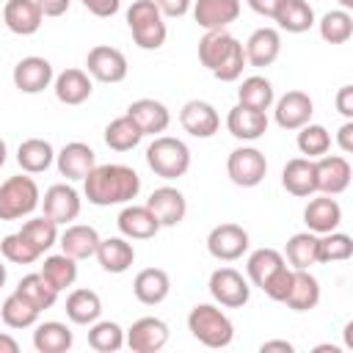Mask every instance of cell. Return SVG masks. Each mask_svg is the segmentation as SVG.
Masks as SVG:
<instances>
[{"instance_id":"44dd1931","label":"cell","mask_w":353,"mask_h":353,"mask_svg":"<svg viewBox=\"0 0 353 353\" xmlns=\"http://www.w3.org/2000/svg\"><path fill=\"white\" fill-rule=\"evenodd\" d=\"M243 52H245V63H248V66L265 69V66H270V63L279 58V52H281V33H279L276 28H256V30L248 36Z\"/></svg>"},{"instance_id":"83f0119b","label":"cell","mask_w":353,"mask_h":353,"mask_svg":"<svg viewBox=\"0 0 353 353\" xmlns=\"http://www.w3.org/2000/svg\"><path fill=\"white\" fill-rule=\"evenodd\" d=\"M171 292V279L163 268H143L138 270V276L132 279V295L143 303V306H157L168 298Z\"/></svg>"},{"instance_id":"c3c4849f","label":"cell","mask_w":353,"mask_h":353,"mask_svg":"<svg viewBox=\"0 0 353 353\" xmlns=\"http://www.w3.org/2000/svg\"><path fill=\"white\" fill-rule=\"evenodd\" d=\"M0 254H3V259L14 262V265H33V262L41 256L39 248H36L22 232L6 234V237L0 240Z\"/></svg>"},{"instance_id":"7a4b0ae2","label":"cell","mask_w":353,"mask_h":353,"mask_svg":"<svg viewBox=\"0 0 353 353\" xmlns=\"http://www.w3.org/2000/svg\"><path fill=\"white\" fill-rule=\"evenodd\" d=\"M188 331L196 342H201L204 347H212V350L229 347L234 339V323L215 303H196L188 314Z\"/></svg>"},{"instance_id":"11a10c76","label":"cell","mask_w":353,"mask_h":353,"mask_svg":"<svg viewBox=\"0 0 353 353\" xmlns=\"http://www.w3.org/2000/svg\"><path fill=\"white\" fill-rule=\"evenodd\" d=\"M36 6L41 8L44 17H63L72 6V0H36Z\"/></svg>"},{"instance_id":"836d02e7","label":"cell","mask_w":353,"mask_h":353,"mask_svg":"<svg viewBox=\"0 0 353 353\" xmlns=\"http://www.w3.org/2000/svg\"><path fill=\"white\" fill-rule=\"evenodd\" d=\"M72 345H74V336H72V331H69L66 323H58V320L36 323L33 347L39 353H66Z\"/></svg>"},{"instance_id":"d6a6232c","label":"cell","mask_w":353,"mask_h":353,"mask_svg":"<svg viewBox=\"0 0 353 353\" xmlns=\"http://www.w3.org/2000/svg\"><path fill=\"white\" fill-rule=\"evenodd\" d=\"M102 314V298L94 290L77 287L66 295V317L74 325H91L94 320H99Z\"/></svg>"},{"instance_id":"d590c367","label":"cell","mask_w":353,"mask_h":353,"mask_svg":"<svg viewBox=\"0 0 353 353\" xmlns=\"http://www.w3.org/2000/svg\"><path fill=\"white\" fill-rule=\"evenodd\" d=\"M281 30L287 33H306L317 19H314V8L309 6V0H281L276 17Z\"/></svg>"},{"instance_id":"8fae6325","label":"cell","mask_w":353,"mask_h":353,"mask_svg":"<svg viewBox=\"0 0 353 353\" xmlns=\"http://www.w3.org/2000/svg\"><path fill=\"white\" fill-rule=\"evenodd\" d=\"M350 176H353V168H350V160L345 154H323V157L314 160V185H317V193L339 196V193L347 190Z\"/></svg>"},{"instance_id":"8992f818","label":"cell","mask_w":353,"mask_h":353,"mask_svg":"<svg viewBox=\"0 0 353 353\" xmlns=\"http://www.w3.org/2000/svg\"><path fill=\"white\" fill-rule=\"evenodd\" d=\"M210 295H212V301L218 303V306H226V309H240V306H245L248 303V298H251V284H248V279L240 273V270H234V268H215L212 273H210Z\"/></svg>"},{"instance_id":"9c48e42d","label":"cell","mask_w":353,"mask_h":353,"mask_svg":"<svg viewBox=\"0 0 353 353\" xmlns=\"http://www.w3.org/2000/svg\"><path fill=\"white\" fill-rule=\"evenodd\" d=\"M251 245L248 232L240 223H218L207 234V251L218 262H234L240 259Z\"/></svg>"},{"instance_id":"7bdbcfd3","label":"cell","mask_w":353,"mask_h":353,"mask_svg":"<svg viewBox=\"0 0 353 353\" xmlns=\"http://www.w3.org/2000/svg\"><path fill=\"white\" fill-rule=\"evenodd\" d=\"M317 30H320V39L328 41V44H345L350 41L353 36V17L350 11L345 8H334V11H325L320 17V22H314Z\"/></svg>"},{"instance_id":"8d00e7d4","label":"cell","mask_w":353,"mask_h":353,"mask_svg":"<svg viewBox=\"0 0 353 353\" xmlns=\"http://www.w3.org/2000/svg\"><path fill=\"white\" fill-rule=\"evenodd\" d=\"M237 102L245 105V108H254V110H270L273 102H276V91H273V83L262 74H251L240 83L237 88Z\"/></svg>"},{"instance_id":"6125c7cd","label":"cell","mask_w":353,"mask_h":353,"mask_svg":"<svg viewBox=\"0 0 353 353\" xmlns=\"http://www.w3.org/2000/svg\"><path fill=\"white\" fill-rule=\"evenodd\" d=\"M6 284V265H3V259H0V287Z\"/></svg>"},{"instance_id":"7402d4cb","label":"cell","mask_w":353,"mask_h":353,"mask_svg":"<svg viewBox=\"0 0 353 353\" xmlns=\"http://www.w3.org/2000/svg\"><path fill=\"white\" fill-rule=\"evenodd\" d=\"M127 116L138 124V130H141L143 135H163V132L168 130V124H171L168 108H165L160 99H149V97L130 102Z\"/></svg>"},{"instance_id":"f907efd6","label":"cell","mask_w":353,"mask_h":353,"mask_svg":"<svg viewBox=\"0 0 353 353\" xmlns=\"http://www.w3.org/2000/svg\"><path fill=\"white\" fill-rule=\"evenodd\" d=\"M80 3H83V8L88 14H94L99 19H108L121 8V0H80Z\"/></svg>"},{"instance_id":"ba28073f","label":"cell","mask_w":353,"mask_h":353,"mask_svg":"<svg viewBox=\"0 0 353 353\" xmlns=\"http://www.w3.org/2000/svg\"><path fill=\"white\" fill-rule=\"evenodd\" d=\"M85 72L91 74V80H99V83H110V85L121 83L127 77V72H130L127 55L119 47L97 44L85 55Z\"/></svg>"},{"instance_id":"4fadbf2b","label":"cell","mask_w":353,"mask_h":353,"mask_svg":"<svg viewBox=\"0 0 353 353\" xmlns=\"http://www.w3.org/2000/svg\"><path fill=\"white\" fill-rule=\"evenodd\" d=\"M11 80H14V88L22 91V94H41L44 88L52 85L55 72H52V63L47 58L28 55V58L17 61V66L11 72Z\"/></svg>"},{"instance_id":"5bb4252c","label":"cell","mask_w":353,"mask_h":353,"mask_svg":"<svg viewBox=\"0 0 353 353\" xmlns=\"http://www.w3.org/2000/svg\"><path fill=\"white\" fill-rule=\"evenodd\" d=\"M312 113H314V102L306 91H287L281 94L276 102H273V119L281 130H301L303 124L312 121Z\"/></svg>"},{"instance_id":"ac0fdd59","label":"cell","mask_w":353,"mask_h":353,"mask_svg":"<svg viewBox=\"0 0 353 353\" xmlns=\"http://www.w3.org/2000/svg\"><path fill=\"white\" fill-rule=\"evenodd\" d=\"M146 207L154 212L160 226H179L188 215V201H185L182 190H176L171 185H163V188L152 190V196L146 199Z\"/></svg>"},{"instance_id":"680465c9","label":"cell","mask_w":353,"mask_h":353,"mask_svg":"<svg viewBox=\"0 0 353 353\" xmlns=\"http://www.w3.org/2000/svg\"><path fill=\"white\" fill-rule=\"evenodd\" d=\"M0 353H19V342L11 334H0Z\"/></svg>"},{"instance_id":"5b68a950","label":"cell","mask_w":353,"mask_h":353,"mask_svg":"<svg viewBox=\"0 0 353 353\" xmlns=\"http://www.w3.org/2000/svg\"><path fill=\"white\" fill-rule=\"evenodd\" d=\"M41 204V190L30 174L8 176L0 185V221L28 218Z\"/></svg>"},{"instance_id":"816d5d0a","label":"cell","mask_w":353,"mask_h":353,"mask_svg":"<svg viewBox=\"0 0 353 353\" xmlns=\"http://www.w3.org/2000/svg\"><path fill=\"white\" fill-rule=\"evenodd\" d=\"M163 17H185L193 6V0H154Z\"/></svg>"},{"instance_id":"94428289","label":"cell","mask_w":353,"mask_h":353,"mask_svg":"<svg viewBox=\"0 0 353 353\" xmlns=\"http://www.w3.org/2000/svg\"><path fill=\"white\" fill-rule=\"evenodd\" d=\"M339 8H345V11H350V8H353V0H339Z\"/></svg>"},{"instance_id":"e0dca14e","label":"cell","mask_w":353,"mask_h":353,"mask_svg":"<svg viewBox=\"0 0 353 353\" xmlns=\"http://www.w3.org/2000/svg\"><path fill=\"white\" fill-rule=\"evenodd\" d=\"M193 19L204 30H223L237 22L243 6L240 0H193Z\"/></svg>"},{"instance_id":"f6af8a7d","label":"cell","mask_w":353,"mask_h":353,"mask_svg":"<svg viewBox=\"0 0 353 353\" xmlns=\"http://www.w3.org/2000/svg\"><path fill=\"white\" fill-rule=\"evenodd\" d=\"M298 132V138H295V143H298V152L303 154V157H309V160H317V157H323V154H328V149H331V132L323 127V124H303L301 130H295Z\"/></svg>"},{"instance_id":"277c9868","label":"cell","mask_w":353,"mask_h":353,"mask_svg":"<svg viewBox=\"0 0 353 353\" xmlns=\"http://www.w3.org/2000/svg\"><path fill=\"white\" fill-rule=\"evenodd\" d=\"M146 165L163 179H179L190 168V149L174 135H154L146 146Z\"/></svg>"},{"instance_id":"f5cc1de1","label":"cell","mask_w":353,"mask_h":353,"mask_svg":"<svg viewBox=\"0 0 353 353\" xmlns=\"http://www.w3.org/2000/svg\"><path fill=\"white\" fill-rule=\"evenodd\" d=\"M336 110L345 116V119H353V85H342L336 91Z\"/></svg>"},{"instance_id":"2e32d148","label":"cell","mask_w":353,"mask_h":353,"mask_svg":"<svg viewBox=\"0 0 353 353\" xmlns=\"http://www.w3.org/2000/svg\"><path fill=\"white\" fill-rule=\"evenodd\" d=\"M58 174L66 176V182H83L88 171L97 165V154L88 143L83 141H69L58 154H55Z\"/></svg>"},{"instance_id":"681fc988","label":"cell","mask_w":353,"mask_h":353,"mask_svg":"<svg viewBox=\"0 0 353 353\" xmlns=\"http://www.w3.org/2000/svg\"><path fill=\"white\" fill-rule=\"evenodd\" d=\"M290 284H292V268L284 265L281 270H276V273L268 279V284L262 287V292H265L270 301L284 303V298H287V292H290Z\"/></svg>"},{"instance_id":"7dc6e473","label":"cell","mask_w":353,"mask_h":353,"mask_svg":"<svg viewBox=\"0 0 353 353\" xmlns=\"http://www.w3.org/2000/svg\"><path fill=\"white\" fill-rule=\"evenodd\" d=\"M19 232L39 248V254L50 251V248L58 243V223H55L52 218H47V215H39V218L25 221Z\"/></svg>"},{"instance_id":"52a82bcc","label":"cell","mask_w":353,"mask_h":353,"mask_svg":"<svg viewBox=\"0 0 353 353\" xmlns=\"http://www.w3.org/2000/svg\"><path fill=\"white\" fill-rule=\"evenodd\" d=\"M226 174L237 188H256L268 174V160L256 146H237L226 157Z\"/></svg>"},{"instance_id":"91938a15","label":"cell","mask_w":353,"mask_h":353,"mask_svg":"<svg viewBox=\"0 0 353 353\" xmlns=\"http://www.w3.org/2000/svg\"><path fill=\"white\" fill-rule=\"evenodd\" d=\"M6 157H8V146H6V141L0 138V168L6 165Z\"/></svg>"},{"instance_id":"7c38bea8","label":"cell","mask_w":353,"mask_h":353,"mask_svg":"<svg viewBox=\"0 0 353 353\" xmlns=\"http://www.w3.org/2000/svg\"><path fill=\"white\" fill-rule=\"evenodd\" d=\"M80 207H83V199H80V193H77L69 182H58V185H50V188L44 190L41 210H44V215L52 218L58 226H66V223L77 221Z\"/></svg>"},{"instance_id":"1f68e13d","label":"cell","mask_w":353,"mask_h":353,"mask_svg":"<svg viewBox=\"0 0 353 353\" xmlns=\"http://www.w3.org/2000/svg\"><path fill=\"white\" fill-rule=\"evenodd\" d=\"M17 163L25 174H41L55 163V149L44 138H28L17 149Z\"/></svg>"},{"instance_id":"4316f807","label":"cell","mask_w":353,"mask_h":353,"mask_svg":"<svg viewBox=\"0 0 353 353\" xmlns=\"http://www.w3.org/2000/svg\"><path fill=\"white\" fill-rule=\"evenodd\" d=\"M97 262L102 265V270L105 273H127L130 268H132V262H135V248H132V243L121 234V237H105V240H99V245H97Z\"/></svg>"},{"instance_id":"f35d334b","label":"cell","mask_w":353,"mask_h":353,"mask_svg":"<svg viewBox=\"0 0 353 353\" xmlns=\"http://www.w3.org/2000/svg\"><path fill=\"white\" fill-rule=\"evenodd\" d=\"M39 309L28 301V298H22L17 290L3 301V306H0V320L8 325V328H33L36 323H39Z\"/></svg>"},{"instance_id":"6f0895ef","label":"cell","mask_w":353,"mask_h":353,"mask_svg":"<svg viewBox=\"0 0 353 353\" xmlns=\"http://www.w3.org/2000/svg\"><path fill=\"white\" fill-rule=\"evenodd\" d=\"M259 350H262V353H273V350H279V353H292L295 347H292V342H287V339H268V342L259 345Z\"/></svg>"},{"instance_id":"603a6c76","label":"cell","mask_w":353,"mask_h":353,"mask_svg":"<svg viewBox=\"0 0 353 353\" xmlns=\"http://www.w3.org/2000/svg\"><path fill=\"white\" fill-rule=\"evenodd\" d=\"M99 232L88 223H66V229L58 234V245L66 256L72 259H91L97 254V245H99Z\"/></svg>"},{"instance_id":"f546056e","label":"cell","mask_w":353,"mask_h":353,"mask_svg":"<svg viewBox=\"0 0 353 353\" xmlns=\"http://www.w3.org/2000/svg\"><path fill=\"white\" fill-rule=\"evenodd\" d=\"M237 44L240 41L226 28L223 30H204V36L199 39V61H201V66L215 72Z\"/></svg>"},{"instance_id":"484cf974","label":"cell","mask_w":353,"mask_h":353,"mask_svg":"<svg viewBox=\"0 0 353 353\" xmlns=\"http://www.w3.org/2000/svg\"><path fill=\"white\" fill-rule=\"evenodd\" d=\"M226 130L237 138V141H256L268 132V113L265 110H254V108H245V105H234L229 113H226Z\"/></svg>"},{"instance_id":"6da1fadb","label":"cell","mask_w":353,"mask_h":353,"mask_svg":"<svg viewBox=\"0 0 353 353\" xmlns=\"http://www.w3.org/2000/svg\"><path fill=\"white\" fill-rule=\"evenodd\" d=\"M83 193L94 207H113L130 204L141 193V176L135 168L124 163H105L94 165L83 179Z\"/></svg>"},{"instance_id":"e575fe53","label":"cell","mask_w":353,"mask_h":353,"mask_svg":"<svg viewBox=\"0 0 353 353\" xmlns=\"http://www.w3.org/2000/svg\"><path fill=\"white\" fill-rule=\"evenodd\" d=\"M284 265H287V259H284L281 251H276V248H256V251L248 254L245 273H248V281L262 290V287L268 284V279H270L276 270H281Z\"/></svg>"},{"instance_id":"ee69618b","label":"cell","mask_w":353,"mask_h":353,"mask_svg":"<svg viewBox=\"0 0 353 353\" xmlns=\"http://www.w3.org/2000/svg\"><path fill=\"white\" fill-rule=\"evenodd\" d=\"M88 345L97 353H116L124 347V328L113 320H94L88 325Z\"/></svg>"},{"instance_id":"30bf717a","label":"cell","mask_w":353,"mask_h":353,"mask_svg":"<svg viewBox=\"0 0 353 353\" xmlns=\"http://www.w3.org/2000/svg\"><path fill=\"white\" fill-rule=\"evenodd\" d=\"M168 323L160 317H141L124 331V345L132 353H157L168 345Z\"/></svg>"},{"instance_id":"ffe728a7","label":"cell","mask_w":353,"mask_h":353,"mask_svg":"<svg viewBox=\"0 0 353 353\" xmlns=\"http://www.w3.org/2000/svg\"><path fill=\"white\" fill-rule=\"evenodd\" d=\"M116 226L119 232L127 237V240H152L163 226L160 221L154 218V212L146 207V204H127L119 218H116Z\"/></svg>"},{"instance_id":"cb8c5ba5","label":"cell","mask_w":353,"mask_h":353,"mask_svg":"<svg viewBox=\"0 0 353 353\" xmlns=\"http://www.w3.org/2000/svg\"><path fill=\"white\" fill-rule=\"evenodd\" d=\"M3 22L17 36H33V33H39V28L44 22V14L36 6V0H6Z\"/></svg>"},{"instance_id":"60d3db41","label":"cell","mask_w":353,"mask_h":353,"mask_svg":"<svg viewBox=\"0 0 353 353\" xmlns=\"http://www.w3.org/2000/svg\"><path fill=\"white\" fill-rule=\"evenodd\" d=\"M39 273H41L58 292H63L66 287H72V284L77 281V259L66 256L63 251H61V254H50V256H44V265H41Z\"/></svg>"},{"instance_id":"f1b7e54d","label":"cell","mask_w":353,"mask_h":353,"mask_svg":"<svg viewBox=\"0 0 353 353\" xmlns=\"http://www.w3.org/2000/svg\"><path fill=\"white\" fill-rule=\"evenodd\" d=\"M281 185L287 193L298 196V199H309L317 193L314 185V160L309 157H292L287 160V165L281 168Z\"/></svg>"},{"instance_id":"4dcf8cb0","label":"cell","mask_w":353,"mask_h":353,"mask_svg":"<svg viewBox=\"0 0 353 353\" xmlns=\"http://www.w3.org/2000/svg\"><path fill=\"white\" fill-rule=\"evenodd\" d=\"M284 303L292 312H309L320 303V281L309 270H295L292 268V284L284 298Z\"/></svg>"},{"instance_id":"d6986e66","label":"cell","mask_w":353,"mask_h":353,"mask_svg":"<svg viewBox=\"0 0 353 353\" xmlns=\"http://www.w3.org/2000/svg\"><path fill=\"white\" fill-rule=\"evenodd\" d=\"M303 223L314 234H325V232L339 229V223H342V207H339V201L334 196H325V193L312 196L309 204L303 207Z\"/></svg>"},{"instance_id":"b9f144b4","label":"cell","mask_w":353,"mask_h":353,"mask_svg":"<svg viewBox=\"0 0 353 353\" xmlns=\"http://www.w3.org/2000/svg\"><path fill=\"white\" fill-rule=\"evenodd\" d=\"M17 292H19L22 298H28L39 312L52 309L55 301H58V290H55L41 273H28V276H22L19 284H17Z\"/></svg>"},{"instance_id":"3957f363","label":"cell","mask_w":353,"mask_h":353,"mask_svg":"<svg viewBox=\"0 0 353 353\" xmlns=\"http://www.w3.org/2000/svg\"><path fill=\"white\" fill-rule=\"evenodd\" d=\"M127 28L141 50H160L168 36L165 17L154 6V0H132V6L127 8Z\"/></svg>"},{"instance_id":"db71d44e","label":"cell","mask_w":353,"mask_h":353,"mask_svg":"<svg viewBox=\"0 0 353 353\" xmlns=\"http://www.w3.org/2000/svg\"><path fill=\"white\" fill-rule=\"evenodd\" d=\"M336 146L342 149V154L353 152V119H345V124L336 130Z\"/></svg>"},{"instance_id":"74e56055","label":"cell","mask_w":353,"mask_h":353,"mask_svg":"<svg viewBox=\"0 0 353 353\" xmlns=\"http://www.w3.org/2000/svg\"><path fill=\"white\" fill-rule=\"evenodd\" d=\"M284 259L295 270H309L317 265V234L314 232H295L284 245Z\"/></svg>"},{"instance_id":"9a60e30c","label":"cell","mask_w":353,"mask_h":353,"mask_svg":"<svg viewBox=\"0 0 353 353\" xmlns=\"http://www.w3.org/2000/svg\"><path fill=\"white\" fill-rule=\"evenodd\" d=\"M179 124L193 138H212L221 130L218 110L204 99H188L179 110Z\"/></svg>"},{"instance_id":"d4e9b609","label":"cell","mask_w":353,"mask_h":353,"mask_svg":"<svg viewBox=\"0 0 353 353\" xmlns=\"http://www.w3.org/2000/svg\"><path fill=\"white\" fill-rule=\"evenodd\" d=\"M52 91H55L58 102H63V105H83L94 91V80L85 69L72 66V69H63L61 74H55Z\"/></svg>"},{"instance_id":"bcb514c9","label":"cell","mask_w":353,"mask_h":353,"mask_svg":"<svg viewBox=\"0 0 353 353\" xmlns=\"http://www.w3.org/2000/svg\"><path fill=\"white\" fill-rule=\"evenodd\" d=\"M353 256V237L345 232L317 234V262H345Z\"/></svg>"},{"instance_id":"9f6ffc18","label":"cell","mask_w":353,"mask_h":353,"mask_svg":"<svg viewBox=\"0 0 353 353\" xmlns=\"http://www.w3.org/2000/svg\"><path fill=\"white\" fill-rule=\"evenodd\" d=\"M248 3V8L254 11V14H259V17H276V11H279V6H281V0H245Z\"/></svg>"},{"instance_id":"ab89813d","label":"cell","mask_w":353,"mask_h":353,"mask_svg":"<svg viewBox=\"0 0 353 353\" xmlns=\"http://www.w3.org/2000/svg\"><path fill=\"white\" fill-rule=\"evenodd\" d=\"M141 141H143V132L138 130V124H135L127 113L119 116V119H113V121L105 127V143H108V149H113V152H130V149H135Z\"/></svg>"}]
</instances>
